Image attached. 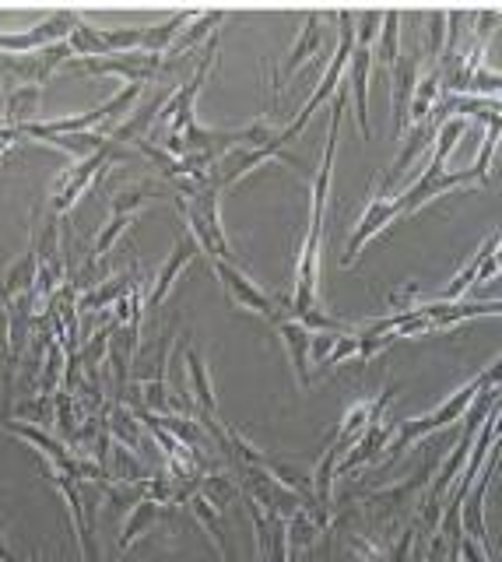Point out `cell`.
<instances>
[{
	"mask_svg": "<svg viewBox=\"0 0 502 562\" xmlns=\"http://www.w3.org/2000/svg\"><path fill=\"white\" fill-rule=\"evenodd\" d=\"M446 159H450V155H443V152H436V148H432V159H429V166H425V173L418 176V180L411 183L404 194L394 197V204H397V211H401V218L415 215L422 204L436 201V197L446 194V190L467 187V183H485V176H481L474 166L471 169H460V173H446Z\"/></svg>",
	"mask_w": 502,
	"mask_h": 562,
	"instance_id": "cell-1",
	"label": "cell"
},
{
	"mask_svg": "<svg viewBox=\"0 0 502 562\" xmlns=\"http://www.w3.org/2000/svg\"><path fill=\"white\" fill-rule=\"evenodd\" d=\"M71 57L74 53L67 43H53V46H43V50H32V53H0V78H15L18 85L43 88V81Z\"/></svg>",
	"mask_w": 502,
	"mask_h": 562,
	"instance_id": "cell-2",
	"label": "cell"
},
{
	"mask_svg": "<svg viewBox=\"0 0 502 562\" xmlns=\"http://www.w3.org/2000/svg\"><path fill=\"white\" fill-rule=\"evenodd\" d=\"M67 71H78V74H123L130 85H141V81H151L158 71H162V57H158V53H144V50L109 53V57H95V60L71 57V60H67Z\"/></svg>",
	"mask_w": 502,
	"mask_h": 562,
	"instance_id": "cell-3",
	"label": "cell"
},
{
	"mask_svg": "<svg viewBox=\"0 0 502 562\" xmlns=\"http://www.w3.org/2000/svg\"><path fill=\"white\" fill-rule=\"evenodd\" d=\"M120 148H106V152H95L88 155V159H81L78 166L64 169V173L53 180V215H64V211L74 208V201H78L81 194H85V187L95 180L99 173H106L102 166H109L113 159H120Z\"/></svg>",
	"mask_w": 502,
	"mask_h": 562,
	"instance_id": "cell-4",
	"label": "cell"
},
{
	"mask_svg": "<svg viewBox=\"0 0 502 562\" xmlns=\"http://www.w3.org/2000/svg\"><path fill=\"white\" fill-rule=\"evenodd\" d=\"M397 218H401V211H397V204L390 201V194H383L380 187L369 194V204H366V211H362V218H359V225L352 229V239H348V246H345V264H355V257L362 253V246L369 243L373 236H380L387 225H394Z\"/></svg>",
	"mask_w": 502,
	"mask_h": 562,
	"instance_id": "cell-5",
	"label": "cell"
},
{
	"mask_svg": "<svg viewBox=\"0 0 502 562\" xmlns=\"http://www.w3.org/2000/svg\"><path fill=\"white\" fill-rule=\"evenodd\" d=\"M211 267L218 271V278H222L225 292H229L232 303H236V306L260 313V317H267V320H271L274 313H278V303H274V299L267 296L264 289H260L257 281L246 278V274L239 271V264H229V260H211Z\"/></svg>",
	"mask_w": 502,
	"mask_h": 562,
	"instance_id": "cell-6",
	"label": "cell"
},
{
	"mask_svg": "<svg viewBox=\"0 0 502 562\" xmlns=\"http://www.w3.org/2000/svg\"><path fill=\"white\" fill-rule=\"evenodd\" d=\"M418 85V60L415 57H401L390 71V99H394V123H390V134L401 137L408 127V109H411V95Z\"/></svg>",
	"mask_w": 502,
	"mask_h": 562,
	"instance_id": "cell-7",
	"label": "cell"
},
{
	"mask_svg": "<svg viewBox=\"0 0 502 562\" xmlns=\"http://www.w3.org/2000/svg\"><path fill=\"white\" fill-rule=\"evenodd\" d=\"M369 71H373V50L366 46H355L352 57H348V92L355 99V116H359V127L366 130L369 141Z\"/></svg>",
	"mask_w": 502,
	"mask_h": 562,
	"instance_id": "cell-8",
	"label": "cell"
},
{
	"mask_svg": "<svg viewBox=\"0 0 502 562\" xmlns=\"http://www.w3.org/2000/svg\"><path fill=\"white\" fill-rule=\"evenodd\" d=\"M39 95H43V88L39 85H18V88H8L4 92V127H25V123L36 120V102Z\"/></svg>",
	"mask_w": 502,
	"mask_h": 562,
	"instance_id": "cell-9",
	"label": "cell"
},
{
	"mask_svg": "<svg viewBox=\"0 0 502 562\" xmlns=\"http://www.w3.org/2000/svg\"><path fill=\"white\" fill-rule=\"evenodd\" d=\"M194 250H197V243L190 236H183L180 243H176V250H173V257L165 260V267L158 271V278H155V289H151V296H148V310H158V303L165 299V292H169V285L176 281V274L183 271V267L190 264V257H194Z\"/></svg>",
	"mask_w": 502,
	"mask_h": 562,
	"instance_id": "cell-10",
	"label": "cell"
},
{
	"mask_svg": "<svg viewBox=\"0 0 502 562\" xmlns=\"http://www.w3.org/2000/svg\"><path fill=\"white\" fill-rule=\"evenodd\" d=\"M373 60L380 64V71H394V64L401 60V15L397 11H383L380 36H376Z\"/></svg>",
	"mask_w": 502,
	"mask_h": 562,
	"instance_id": "cell-11",
	"label": "cell"
},
{
	"mask_svg": "<svg viewBox=\"0 0 502 562\" xmlns=\"http://www.w3.org/2000/svg\"><path fill=\"white\" fill-rule=\"evenodd\" d=\"M274 327L281 331V341H285L288 355H292L295 376H299V383L306 387L309 383V338H313V334L302 324H295V320H278Z\"/></svg>",
	"mask_w": 502,
	"mask_h": 562,
	"instance_id": "cell-12",
	"label": "cell"
},
{
	"mask_svg": "<svg viewBox=\"0 0 502 562\" xmlns=\"http://www.w3.org/2000/svg\"><path fill=\"white\" fill-rule=\"evenodd\" d=\"M194 22H197V11H180V15H173L169 22L151 25V29H144L141 50L144 53H158V57H162V53L173 46V39H180L183 25H194Z\"/></svg>",
	"mask_w": 502,
	"mask_h": 562,
	"instance_id": "cell-13",
	"label": "cell"
},
{
	"mask_svg": "<svg viewBox=\"0 0 502 562\" xmlns=\"http://www.w3.org/2000/svg\"><path fill=\"white\" fill-rule=\"evenodd\" d=\"M165 102H169V95H155V99H151L144 109H137V113L130 116L127 123H123V127H113V130H109V141H113V145H116V141H127V145L141 141L144 130H148L151 123H155V113H162Z\"/></svg>",
	"mask_w": 502,
	"mask_h": 562,
	"instance_id": "cell-14",
	"label": "cell"
},
{
	"mask_svg": "<svg viewBox=\"0 0 502 562\" xmlns=\"http://www.w3.org/2000/svg\"><path fill=\"white\" fill-rule=\"evenodd\" d=\"M36 271H39V257H36V250H29L15 267H11L8 274H4V278H0V299H4V303H11L15 296L29 292L32 281H36Z\"/></svg>",
	"mask_w": 502,
	"mask_h": 562,
	"instance_id": "cell-15",
	"label": "cell"
},
{
	"mask_svg": "<svg viewBox=\"0 0 502 562\" xmlns=\"http://www.w3.org/2000/svg\"><path fill=\"white\" fill-rule=\"evenodd\" d=\"M443 95V88H439V71L432 67L425 78H418L415 85V95H411V109H408V123H425L432 116V106H436V99Z\"/></svg>",
	"mask_w": 502,
	"mask_h": 562,
	"instance_id": "cell-16",
	"label": "cell"
},
{
	"mask_svg": "<svg viewBox=\"0 0 502 562\" xmlns=\"http://www.w3.org/2000/svg\"><path fill=\"white\" fill-rule=\"evenodd\" d=\"M43 145H57V148H64V152L78 155V159H88V155H95V152H106V148H116L113 141H109V134H95V130H81V134H60V137L43 141Z\"/></svg>",
	"mask_w": 502,
	"mask_h": 562,
	"instance_id": "cell-17",
	"label": "cell"
},
{
	"mask_svg": "<svg viewBox=\"0 0 502 562\" xmlns=\"http://www.w3.org/2000/svg\"><path fill=\"white\" fill-rule=\"evenodd\" d=\"M320 39H323V29H320V15H309V22L299 29V39H295L292 53H288V64H285V74H295L302 64H306V57H313L316 50H320Z\"/></svg>",
	"mask_w": 502,
	"mask_h": 562,
	"instance_id": "cell-18",
	"label": "cell"
},
{
	"mask_svg": "<svg viewBox=\"0 0 502 562\" xmlns=\"http://www.w3.org/2000/svg\"><path fill=\"white\" fill-rule=\"evenodd\" d=\"M187 373H190V383H194L197 401H201V411L215 418V387H211V376H208V366H204V355L194 352V348L187 352Z\"/></svg>",
	"mask_w": 502,
	"mask_h": 562,
	"instance_id": "cell-19",
	"label": "cell"
},
{
	"mask_svg": "<svg viewBox=\"0 0 502 562\" xmlns=\"http://www.w3.org/2000/svg\"><path fill=\"white\" fill-rule=\"evenodd\" d=\"M158 513H162V503H151V499H137V503H134V513H130L127 524H123L120 548H130V545H134V541L141 538V534L148 531L151 524H155Z\"/></svg>",
	"mask_w": 502,
	"mask_h": 562,
	"instance_id": "cell-20",
	"label": "cell"
},
{
	"mask_svg": "<svg viewBox=\"0 0 502 562\" xmlns=\"http://www.w3.org/2000/svg\"><path fill=\"white\" fill-rule=\"evenodd\" d=\"M222 22H225V15H222V11H208V15H197L194 29H187V32H183V36L176 39V43L169 46V50H165V53H169V57H180V53L194 50V46L201 43V39L208 36L211 29H218V25H222Z\"/></svg>",
	"mask_w": 502,
	"mask_h": 562,
	"instance_id": "cell-21",
	"label": "cell"
},
{
	"mask_svg": "<svg viewBox=\"0 0 502 562\" xmlns=\"http://www.w3.org/2000/svg\"><path fill=\"white\" fill-rule=\"evenodd\" d=\"M155 197H169V201H173V190L165 194L162 187H151V183H137V187H127V190H120V194L113 197V215H134L137 204L155 201Z\"/></svg>",
	"mask_w": 502,
	"mask_h": 562,
	"instance_id": "cell-22",
	"label": "cell"
},
{
	"mask_svg": "<svg viewBox=\"0 0 502 562\" xmlns=\"http://www.w3.org/2000/svg\"><path fill=\"white\" fill-rule=\"evenodd\" d=\"M123 292H130V274H123V278H116L113 285H102L99 292H92V296L81 299V310H99V306L113 303V299H120Z\"/></svg>",
	"mask_w": 502,
	"mask_h": 562,
	"instance_id": "cell-23",
	"label": "cell"
},
{
	"mask_svg": "<svg viewBox=\"0 0 502 562\" xmlns=\"http://www.w3.org/2000/svg\"><path fill=\"white\" fill-rule=\"evenodd\" d=\"M130 222H134V215H116L113 218V222H109L106 225V229H102V236L99 239H95V250H92V257H88V264L85 267H92L95 264V260H99L102 257V253H106L109 250V246H113L116 243V239H120V232L123 229H127V225Z\"/></svg>",
	"mask_w": 502,
	"mask_h": 562,
	"instance_id": "cell-24",
	"label": "cell"
},
{
	"mask_svg": "<svg viewBox=\"0 0 502 562\" xmlns=\"http://www.w3.org/2000/svg\"><path fill=\"white\" fill-rule=\"evenodd\" d=\"M383 15L380 11H366V15H355V46H373L376 36H380Z\"/></svg>",
	"mask_w": 502,
	"mask_h": 562,
	"instance_id": "cell-25",
	"label": "cell"
},
{
	"mask_svg": "<svg viewBox=\"0 0 502 562\" xmlns=\"http://www.w3.org/2000/svg\"><path fill=\"white\" fill-rule=\"evenodd\" d=\"M446 46V11H432L429 15V60H439Z\"/></svg>",
	"mask_w": 502,
	"mask_h": 562,
	"instance_id": "cell-26",
	"label": "cell"
},
{
	"mask_svg": "<svg viewBox=\"0 0 502 562\" xmlns=\"http://www.w3.org/2000/svg\"><path fill=\"white\" fill-rule=\"evenodd\" d=\"M411 545H415V531H404L401 534V541H397L394 548H387V562H408V555H411Z\"/></svg>",
	"mask_w": 502,
	"mask_h": 562,
	"instance_id": "cell-27",
	"label": "cell"
},
{
	"mask_svg": "<svg viewBox=\"0 0 502 562\" xmlns=\"http://www.w3.org/2000/svg\"><path fill=\"white\" fill-rule=\"evenodd\" d=\"M457 555H460V559H464V562H488V555L481 552V545H474V538H467V534H464V538H460Z\"/></svg>",
	"mask_w": 502,
	"mask_h": 562,
	"instance_id": "cell-28",
	"label": "cell"
},
{
	"mask_svg": "<svg viewBox=\"0 0 502 562\" xmlns=\"http://www.w3.org/2000/svg\"><path fill=\"white\" fill-rule=\"evenodd\" d=\"M0 562H15V555H11L8 548H4V541H0Z\"/></svg>",
	"mask_w": 502,
	"mask_h": 562,
	"instance_id": "cell-29",
	"label": "cell"
}]
</instances>
